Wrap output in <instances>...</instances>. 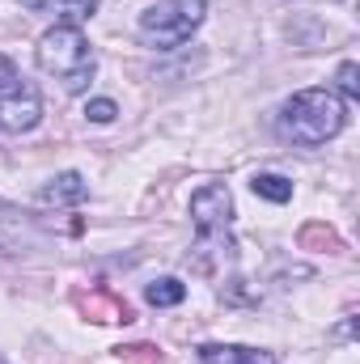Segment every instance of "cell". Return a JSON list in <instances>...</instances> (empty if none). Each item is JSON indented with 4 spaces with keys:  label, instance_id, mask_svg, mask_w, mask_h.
<instances>
[{
    "label": "cell",
    "instance_id": "6da1fadb",
    "mask_svg": "<svg viewBox=\"0 0 360 364\" xmlns=\"http://www.w3.org/2000/svg\"><path fill=\"white\" fill-rule=\"evenodd\" d=\"M280 136L301 149H322L348 123V106L335 90H301L280 106Z\"/></svg>",
    "mask_w": 360,
    "mask_h": 364
},
{
    "label": "cell",
    "instance_id": "7a4b0ae2",
    "mask_svg": "<svg viewBox=\"0 0 360 364\" xmlns=\"http://www.w3.org/2000/svg\"><path fill=\"white\" fill-rule=\"evenodd\" d=\"M34 60L47 77H55L68 93H81L97 73V55H93L90 38L77 30V26H51L38 47H34Z\"/></svg>",
    "mask_w": 360,
    "mask_h": 364
},
{
    "label": "cell",
    "instance_id": "3957f363",
    "mask_svg": "<svg viewBox=\"0 0 360 364\" xmlns=\"http://www.w3.org/2000/svg\"><path fill=\"white\" fill-rule=\"evenodd\" d=\"M203 17H208V4H203V0H153V4L140 13L136 30H140L144 43L170 51V47H182V43L203 26Z\"/></svg>",
    "mask_w": 360,
    "mask_h": 364
},
{
    "label": "cell",
    "instance_id": "277c9868",
    "mask_svg": "<svg viewBox=\"0 0 360 364\" xmlns=\"http://www.w3.org/2000/svg\"><path fill=\"white\" fill-rule=\"evenodd\" d=\"M191 225L199 233V242L225 237L229 242V225H233V195L225 182H208L191 195Z\"/></svg>",
    "mask_w": 360,
    "mask_h": 364
},
{
    "label": "cell",
    "instance_id": "5b68a950",
    "mask_svg": "<svg viewBox=\"0 0 360 364\" xmlns=\"http://www.w3.org/2000/svg\"><path fill=\"white\" fill-rule=\"evenodd\" d=\"M38 119H43V97H38L34 85L13 81V85L0 90V132L21 136V132L38 127Z\"/></svg>",
    "mask_w": 360,
    "mask_h": 364
},
{
    "label": "cell",
    "instance_id": "8992f818",
    "mask_svg": "<svg viewBox=\"0 0 360 364\" xmlns=\"http://www.w3.org/2000/svg\"><path fill=\"white\" fill-rule=\"evenodd\" d=\"M85 195H90V182L81 178L77 170H64V174H55L38 191V203H47V208L51 203L55 208H73V203H85Z\"/></svg>",
    "mask_w": 360,
    "mask_h": 364
},
{
    "label": "cell",
    "instance_id": "52a82bcc",
    "mask_svg": "<svg viewBox=\"0 0 360 364\" xmlns=\"http://www.w3.org/2000/svg\"><path fill=\"white\" fill-rule=\"evenodd\" d=\"M195 360L199 364H280L263 348H238V343H203Z\"/></svg>",
    "mask_w": 360,
    "mask_h": 364
},
{
    "label": "cell",
    "instance_id": "ba28073f",
    "mask_svg": "<svg viewBox=\"0 0 360 364\" xmlns=\"http://www.w3.org/2000/svg\"><path fill=\"white\" fill-rule=\"evenodd\" d=\"M97 4L102 0H26V9H55V26H77L81 30V21H90L93 13H97Z\"/></svg>",
    "mask_w": 360,
    "mask_h": 364
},
{
    "label": "cell",
    "instance_id": "9c48e42d",
    "mask_svg": "<svg viewBox=\"0 0 360 364\" xmlns=\"http://www.w3.org/2000/svg\"><path fill=\"white\" fill-rule=\"evenodd\" d=\"M182 296H186V284L174 279V275H166V279H153L149 288H144V301L149 305H157V309H166V305H179Z\"/></svg>",
    "mask_w": 360,
    "mask_h": 364
},
{
    "label": "cell",
    "instance_id": "30bf717a",
    "mask_svg": "<svg viewBox=\"0 0 360 364\" xmlns=\"http://www.w3.org/2000/svg\"><path fill=\"white\" fill-rule=\"evenodd\" d=\"M250 191L259 199H271V203H288L292 199V182L284 178V174H255L250 178Z\"/></svg>",
    "mask_w": 360,
    "mask_h": 364
},
{
    "label": "cell",
    "instance_id": "8fae6325",
    "mask_svg": "<svg viewBox=\"0 0 360 364\" xmlns=\"http://www.w3.org/2000/svg\"><path fill=\"white\" fill-rule=\"evenodd\" d=\"M335 81H339V93H344L348 102H356V97H360V68L352 64V60H344V64H339Z\"/></svg>",
    "mask_w": 360,
    "mask_h": 364
},
{
    "label": "cell",
    "instance_id": "7c38bea8",
    "mask_svg": "<svg viewBox=\"0 0 360 364\" xmlns=\"http://www.w3.org/2000/svg\"><path fill=\"white\" fill-rule=\"evenodd\" d=\"M115 114H119V106H115L110 97H93V102H85V119H90V123H115Z\"/></svg>",
    "mask_w": 360,
    "mask_h": 364
},
{
    "label": "cell",
    "instance_id": "4fadbf2b",
    "mask_svg": "<svg viewBox=\"0 0 360 364\" xmlns=\"http://www.w3.org/2000/svg\"><path fill=\"white\" fill-rule=\"evenodd\" d=\"M13 81H17V68L0 55V90H4V85H13Z\"/></svg>",
    "mask_w": 360,
    "mask_h": 364
}]
</instances>
